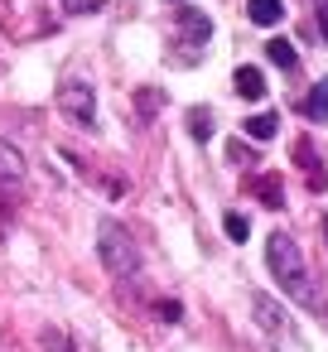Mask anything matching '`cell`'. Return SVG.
Returning <instances> with one entry per match:
<instances>
[{"instance_id": "cell-1", "label": "cell", "mask_w": 328, "mask_h": 352, "mask_svg": "<svg viewBox=\"0 0 328 352\" xmlns=\"http://www.w3.org/2000/svg\"><path fill=\"white\" fill-rule=\"evenodd\" d=\"M265 265H270V275H275V285H280L285 294L309 299V275H304V256H299L294 236L275 232V236L265 241Z\"/></svg>"}, {"instance_id": "cell-2", "label": "cell", "mask_w": 328, "mask_h": 352, "mask_svg": "<svg viewBox=\"0 0 328 352\" xmlns=\"http://www.w3.org/2000/svg\"><path fill=\"white\" fill-rule=\"evenodd\" d=\"M97 256H102V265L116 280H135L140 275V251H135V241H131V232L121 222H102L97 227Z\"/></svg>"}, {"instance_id": "cell-3", "label": "cell", "mask_w": 328, "mask_h": 352, "mask_svg": "<svg viewBox=\"0 0 328 352\" xmlns=\"http://www.w3.org/2000/svg\"><path fill=\"white\" fill-rule=\"evenodd\" d=\"M25 184H30V164H25V150L15 140L0 135V203H20L25 198Z\"/></svg>"}, {"instance_id": "cell-4", "label": "cell", "mask_w": 328, "mask_h": 352, "mask_svg": "<svg viewBox=\"0 0 328 352\" xmlns=\"http://www.w3.org/2000/svg\"><path fill=\"white\" fill-rule=\"evenodd\" d=\"M58 107H63L68 121H78V126H92V121H97V97H92V87H83V82H68V87L58 92Z\"/></svg>"}, {"instance_id": "cell-5", "label": "cell", "mask_w": 328, "mask_h": 352, "mask_svg": "<svg viewBox=\"0 0 328 352\" xmlns=\"http://www.w3.org/2000/svg\"><path fill=\"white\" fill-rule=\"evenodd\" d=\"M251 314H256V323H261L270 338H285V333H289V314H285L270 294H251Z\"/></svg>"}, {"instance_id": "cell-6", "label": "cell", "mask_w": 328, "mask_h": 352, "mask_svg": "<svg viewBox=\"0 0 328 352\" xmlns=\"http://www.w3.org/2000/svg\"><path fill=\"white\" fill-rule=\"evenodd\" d=\"M232 87H237V97H241V102H261V97H265V73L246 63V68H237Z\"/></svg>"}, {"instance_id": "cell-7", "label": "cell", "mask_w": 328, "mask_h": 352, "mask_svg": "<svg viewBox=\"0 0 328 352\" xmlns=\"http://www.w3.org/2000/svg\"><path fill=\"white\" fill-rule=\"evenodd\" d=\"M246 15H251V25L275 30V25L285 20V0H246Z\"/></svg>"}, {"instance_id": "cell-8", "label": "cell", "mask_w": 328, "mask_h": 352, "mask_svg": "<svg viewBox=\"0 0 328 352\" xmlns=\"http://www.w3.org/2000/svg\"><path fill=\"white\" fill-rule=\"evenodd\" d=\"M299 111H304V121H318V126H323V121H328V82H318V87L304 97Z\"/></svg>"}, {"instance_id": "cell-9", "label": "cell", "mask_w": 328, "mask_h": 352, "mask_svg": "<svg viewBox=\"0 0 328 352\" xmlns=\"http://www.w3.org/2000/svg\"><path fill=\"white\" fill-rule=\"evenodd\" d=\"M241 131H246L251 140H275V131H280V116H275V111H261V116H251Z\"/></svg>"}, {"instance_id": "cell-10", "label": "cell", "mask_w": 328, "mask_h": 352, "mask_svg": "<svg viewBox=\"0 0 328 352\" xmlns=\"http://www.w3.org/2000/svg\"><path fill=\"white\" fill-rule=\"evenodd\" d=\"M265 58H270L275 68H285V73L299 63V54H294V44H289V39H270V44H265Z\"/></svg>"}, {"instance_id": "cell-11", "label": "cell", "mask_w": 328, "mask_h": 352, "mask_svg": "<svg viewBox=\"0 0 328 352\" xmlns=\"http://www.w3.org/2000/svg\"><path fill=\"white\" fill-rule=\"evenodd\" d=\"M179 30H184L188 39H208V34H212L208 15H198V10H179Z\"/></svg>"}, {"instance_id": "cell-12", "label": "cell", "mask_w": 328, "mask_h": 352, "mask_svg": "<svg viewBox=\"0 0 328 352\" xmlns=\"http://www.w3.org/2000/svg\"><path fill=\"white\" fill-rule=\"evenodd\" d=\"M188 131H193V140H212V111H188Z\"/></svg>"}, {"instance_id": "cell-13", "label": "cell", "mask_w": 328, "mask_h": 352, "mask_svg": "<svg viewBox=\"0 0 328 352\" xmlns=\"http://www.w3.org/2000/svg\"><path fill=\"white\" fill-rule=\"evenodd\" d=\"M222 232H227L232 241H246V236H251V222H246L241 212H227V217H222Z\"/></svg>"}, {"instance_id": "cell-14", "label": "cell", "mask_w": 328, "mask_h": 352, "mask_svg": "<svg viewBox=\"0 0 328 352\" xmlns=\"http://www.w3.org/2000/svg\"><path fill=\"white\" fill-rule=\"evenodd\" d=\"M256 193H261V198H265L270 208H280V203H285V188H280L275 179H261V184H256Z\"/></svg>"}, {"instance_id": "cell-15", "label": "cell", "mask_w": 328, "mask_h": 352, "mask_svg": "<svg viewBox=\"0 0 328 352\" xmlns=\"http://www.w3.org/2000/svg\"><path fill=\"white\" fill-rule=\"evenodd\" d=\"M102 6H107V0H63V10H68V15H97Z\"/></svg>"}, {"instance_id": "cell-16", "label": "cell", "mask_w": 328, "mask_h": 352, "mask_svg": "<svg viewBox=\"0 0 328 352\" xmlns=\"http://www.w3.org/2000/svg\"><path fill=\"white\" fill-rule=\"evenodd\" d=\"M318 30H323V39H328V0H318Z\"/></svg>"}, {"instance_id": "cell-17", "label": "cell", "mask_w": 328, "mask_h": 352, "mask_svg": "<svg viewBox=\"0 0 328 352\" xmlns=\"http://www.w3.org/2000/svg\"><path fill=\"white\" fill-rule=\"evenodd\" d=\"M323 232H328V212H323Z\"/></svg>"}]
</instances>
